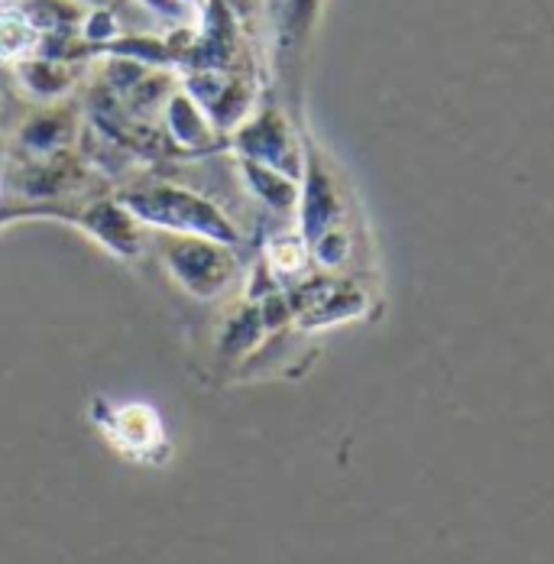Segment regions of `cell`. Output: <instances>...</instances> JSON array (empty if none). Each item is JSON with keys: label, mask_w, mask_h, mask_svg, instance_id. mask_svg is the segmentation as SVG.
Wrapping results in <instances>:
<instances>
[{"label": "cell", "mask_w": 554, "mask_h": 564, "mask_svg": "<svg viewBox=\"0 0 554 564\" xmlns=\"http://www.w3.org/2000/svg\"><path fill=\"white\" fill-rule=\"evenodd\" d=\"M117 198L137 215L140 225L156 227L160 234H198L230 247L240 243V230L227 218V212H221V205L185 185L156 182V185L117 192Z\"/></svg>", "instance_id": "1"}, {"label": "cell", "mask_w": 554, "mask_h": 564, "mask_svg": "<svg viewBox=\"0 0 554 564\" xmlns=\"http://www.w3.org/2000/svg\"><path fill=\"white\" fill-rule=\"evenodd\" d=\"M160 260L175 285L185 289L195 302L221 299L240 273L237 247L198 234H163Z\"/></svg>", "instance_id": "2"}, {"label": "cell", "mask_w": 554, "mask_h": 564, "mask_svg": "<svg viewBox=\"0 0 554 564\" xmlns=\"http://www.w3.org/2000/svg\"><path fill=\"white\" fill-rule=\"evenodd\" d=\"M91 419L98 432L108 438L113 452L137 460V464H163L169 457V438L163 419L146 402H95Z\"/></svg>", "instance_id": "3"}, {"label": "cell", "mask_w": 554, "mask_h": 564, "mask_svg": "<svg viewBox=\"0 0 554 564\" xmlns=\"http://www.w3.org/2000/svg\"><path fill=\"white\" fill-rule=\"evenodd\" d=\"M227 137H230L227 147L233 150V156L273 166V170L289 172L298 178V172H302L298 140H295L289 120L273 108H263V111L253 108V113L243 123H237Z\"/></svg>", "instance_id": "4"}, {"label": "cell", "mask_w": 554, "mask_h": 564, "mask_svg": "<svg viewBox=\"0 0 554 564\" xmlns=\"http://www.w3.org/2000/svg\"><path fill=\"white\" fill-rule=\"evenodd\" d=\"M178 82L224 137L253 113V85L237 68H182Z\"/></svg>", "instance_id": "5"}, {"label": "cell", "mask_w": 554, "mask_h": 564, "mask_svg": "<svg viewBox=\"0 0 554 564\" xmlns=\"http://www.w3.org/2000/svg\"><path fill=\"white\" fill-rule=\"evenodd\" d=\"M72 225L91 237L101 250H108L113 260H137L143 253V225L117 195L82 205Z\"/></svg>", "instance_id": "6"}, {"label": "cell", "mask_w": 554, "mask_h": 564, "mask_svg": "<svg viewBox=\"0 0 554 564\" xmlns=\"http://www.w3.org/2000/svg\"><path fill=\"white\" fill-rule=\"evenodd\" d=\"M325 0H270V43L273 65L289 78L312 46L315 26L322 20Z\"/></svg>", "instance_id": "7"}, {"label": "cell", "mask_w": 554, "mask_h": 564, "mask_svg": "<svg viewBox=\"0 0 554 564\" xmlns=\"http://www.w3.org/2000/svg\"><path fill=\"white\" fill-rule=\"evenodd\" d=\"M166 140L182 156H202L221 150L224 133L211 123V117L202 111V105L178 85L160 113Z\"/></svg>", "instance_id": "8"}, {"label": "cell", "mask_w": 554, "mask_h": 564, "mask_svg": "<svg viewBox=\"0 0 554 564\" xmlns=\"http://www.w3.org/2000/svg\"><path fill=\"white\" fill-rule=\"evenodd\" d=\"M78 137H82L78 113L72 108H62V101L36 111L33 117H26L23 127L17 130V143H20V150H23V156L30 163L56 160V156L72 153Z\"/></svg>", "instance_id": "9"}, {"label": "cell", "mask_w": 554, "mask_h": 564, "mask_svg": "<svg viewBox=\"0 0 554 564\" xmlns=\"http://www.w3.org/2000/svg\"><path fill=\"white\" fill-rule=\"evenodd\" d=\"M17 85L23 95H30L40 105H58L65 101L78 82H82V58L53 56V53H33L13 65Z\"/></svg>", "instance_id": "10"}, {"label": "cell", "mask_w": 554, "mask_h": 564, "mask_svg": "<svg viewBox=\"0 0 554 564\" xmlns=\"http://www.w3.org/2000/svg\"><path fill=\"white\" fill-rule=\"evenodd\" d=\"M237 172H240V182L247 185V192L263 202L267 208L273 212H292L298 205V178L289 175V172L273 170V166H263V163H253V160H243V156H233Z\"/></svg>", "instance_id": "11"}, {"label": "cell", "mask_w": 554, "mask_h": 564, "mask_svg": "<svg viewBox=\"0 0 554 564\" xmlns=\"http://www.w3.org/2000/svg\"><path fill=\"white\" fill-rule=\"evenodd\" d=\"M43 36L30 23V17L20 10V3H0V65L13 68L17 62L33 56L40 50Z\"/></svg>", "instance_id": "12"}, {"label": "cell", "mask_w": 554, "mask_h": 564, "mask_svg": "<svg viewBox=\"0 0 554 564\" xmlns=\"http://www.w3.org/2000/svg\"><path fill=\"white\" fill-rule=\"evenodd\" d=\"M267 335V325H263V315H260V305L257 302H243L221 328V338H218V354L221 357H243L250 354L253 347H260V340Z\"/></svg>", "instance_id": "13"}, {"label": "cell", "mask_w": 554, "mask_h": 564, "mask_svg": "<svg viewBox=\"0 0 554 564\" xmlns=\"http://www.w3.org/2000/svg\"><path fill=\"white\" fill-rule=\"evenodd\" d=\"M78 208H68L62 202H26V205H0V230L20 221H72Z\"/></svg>", "instance_id": "14"}, {"label": "cell", "mask_w": 554, "mask_h": 564, "mask_svg": "<svg viewBox=\"0 0 554 564\" xmlns=\"http://www.w3.org/2000/svg\"><path fill=\"white\" fill-rule=\"evenodd\" d=\"M305 260H308V250H305V243L298 240V237H276V240H270V247H267V270H273L276 276H292V273H298L302 267H305Z\"/></svg>", "instance_id": "15"}, {"label": "cell", "mask_w": 554, "mask_h": 564, "mask_svg": "<svg viewBox=\"0 0 554 564\" xmlns=\"http://www.w3.org/2000/svg\"><path fill=\"white\" fill-rule=\"evenodd\" d=\"M140 7H146L150 13H156V17H163L169 23H185L188 20V13H195L185 0H137Z\"/></svg>", "instance_id": "16"}, {"label": "cell", "mask_w": 554, "mask_h": 564, "mask_svg": "<svg viewBox=\"0 0 554 564\" xmlns=\"http://www.w3.org/2000/svg\"><path fill=\"white\" fill-rule=\"evenodd\" d=\"M185 3H188V7H192L195 13H202V7H205V0H185Z\"/></svg>", "instance_id": "17"}, {"label": "cell", "mask_w": 554, "mask_h": 564, "mask_svg": "<svg viewBox=\"0 0 554 564\" xmlns=\"http://www.w3.org/2000/svg\"><path fill=\"white\" fill-rule=\"evenodd\" d=\"M85 7H108V0H82Z\"/></svg>", "instance_id": "18"}, {"label": "cell", "mask_w": 554, "mask_h": 564, "mask_svg": "<svg viewBox=\"0 0 554 564\" xmlns=\"http://www.w3.org/2000/svg\"><path fill=\"white\" fill-rule=\"evenodd\" d=\"M0 3H7V0H0Z\"/></svg>", "instance_id": "19"}]
</instances>
